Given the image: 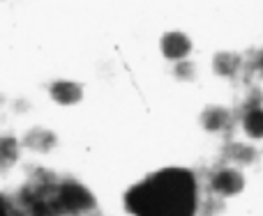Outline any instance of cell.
Returning a JSON list of instances; mask_svg holds the SVG:
<instances>
[{
	"instance_id": "cell-12",
	"label": "cell",
	"mask_w": 263,
	"mask_h": 216,
	"mask_svg": "<svg viewBox=\"0 0 263 216\" xmlns=\"http://www.w3.org/2000/svg\"><path fill=\"white\" fill-rule=\"evenodd\" d=\"M173 74H176V78H180V81H194L196 78V67L192 60H182V62L176 64V69H173Z\"/></svg>"
},
{
	"instance_id": "cell-3",
	"label": "cell",
	"mask_w": 263,
	"mask_h": 216,
	"mask_svg": "<svg viewBox=\"0 0 263 216\" xmlns=\"http://www.w3.org/2000/svg\"><path fill=\"white\" fill-rule=\"evenodd\" d=\"M210 191L215 198H233L245 191V172L236 166H224L210 175Z\"/></svg>"
},
{
	"instance_id": "cell-8",
	"label": "cell",
	"mask_w": 263,
	"mask_h": 216,
	"mask_svg": "<svg viewBox=\"0 0 263 216\" xmlns=\"http://www.w3.org/2000/svg\"><path fill=\"white\" fill-rule=\"evenodd\" d=\"M224 154H227V159L233 163L236 168H247V166H252V163L256 161V149L252 147V145H247V143H240V140H233V143H229L227 147H224Z\"/></svg>"
},
{
	"instance_id": "cell-6",
	"label": "cell",
	"mask_w": 263,
	"mask_h": 216,
	"mask_svg": "<svg viewBox=\"0 0 263 216\" xmlns=\"http://www.w3.org/2000/svg\"><path fill=\"white\" fill-rule=\"evenodd\" d=\"M233 115L227 106H205L203 113H201V126H203L208 134H222V131L229 129Z\"/></svg>"
},
{
	"instance_id": "cell-9",
	"label": "cell",
	"mask_w": 263,
	"mask_h": 216,
	"mask_svg": "<svg viewBox=\"0 0 263 216\" xmlns=\"http://www.w3.org/2000/svg\"><path fill=\"white\" fill-rule=\"evenodd\" d=\"M21 143L26 145L28 149H32V152H49V149L58 143V138H55L53 131L37 126V129H30V131H26V134H23Z\"/></svg>"
},
{
	"instance_id": "cell-13",
	"label": "cell",
	"mask_w": 263,
	"mask_h": 216,
	"mask_svg": "<svg viewBox=\"0 0 263 216\" xmlns=\"http://www.w3.org/2000/svg\"><path fill=\"white\" fill-rule=\"evenodd\" d=\"M252 69L254 72H259V74H263V49H259V51H254V55H252Z\"/></svg>"
},
{
	"instance_id": "cell-1",
	"label": "cell",
	"mask_w": 263,
	"mask_h": 216,
	"mask_svg": "<svg viewBox=\"0 0 263 216\" xmlns=\"http://www.w3.org/2000/svg\"><path fill=\"white\" fill-rule=\"evenodd\" d=\"M127 212L136 216H194V177L168 168L132 186L125 196Z\"/></svg>"
},
{
	"instance_id": "cell-5",
	"label": "cell",
	"mask_w": 263,
	"mask_h": 216,
	"mask_svg": "<svg viewBox=\"0 0 263 216\" xmlns=\"http://www.w3.org/2000/svg\"><path fill=\"white\" fill-rule=\"evenodd\" d=\"M49 97L58 106H74L83 99V85L69 78H58V81H51Z\"/></svg>"
},
{
	"instance_id": "cell-4",
	"label": "cell",
	"mask_w": 263,
	"mask_h": 216,
	"mask_svg": "<svg viewBox=\"0 0 263 216\" xmlns=\"http://www.w3.org/2000/svg\"><path fill=\"white\" fill-rule=\"evenodd\" d=\"M192 39L190 35H185V32L180 30H168L162 35V39H159V51H162V55L168 60V62H182V60H190V53H192Z\"/></svg>"
},
{
	"instance_id": "cell-11",
	"label": "cell",
	"mask_w": 263,
	"mask_h": 216,
	"mask_svg": "<svg viewBox=\"0 0 263 216\" xmlns=\"http://www.w3.org/2000/svg\"><path fill=\"white\" fill-rule=\"evenodd\" d=\"M0 159H3V166H12L18 159V140L12 138V136H5L0 140Z\"/></svg>"
},
{
	"instance_id": "cell-2",
	"label": "cell",
	"mask_w": 263,
	"mask_h": 216,
	"mask_svg": "<svg viewBox=\"0 0 263 216\" xmlns=\"http://www.w3.org/2000/svg\"><path fill=\"white\" fill-rule=\"evenodd\" d=\"M55 207L63 214H86L95 207V198L83 184L65 180L55 189Z\"/></svg>"
},
{
	"instance_id": "cell-10",
	"label": "cell",
	"mask_w": 263,
	"mask_h": 216,
	"mask_svg": "<svg viewBox=\"0 0 263 216\" xmlns=\"http://www.w3.org/2000/svg\"><path fill=\"white\" fill-rule=\"evenodd\" d=\"M242 134L252 140H263V106H252L240 117Z\"/></svg>"
},
{
	"instance_id": "cell-7",
	"label": "cell",
	"mask_w": 263,
	"mask_h": 216,
	"mask_svg": "<svg viewBox=\"0 0 263 216\" xmlns=\"http://www.w3.org/2000/svg\"><path fill=\"white\" fill-rule=\"evenodd\" d=\"M242 64H245L242 55L233 53V51H222V53H215L213 58V72L222 78H233L242 69Z\"/></svg>"
}]
</instances>
